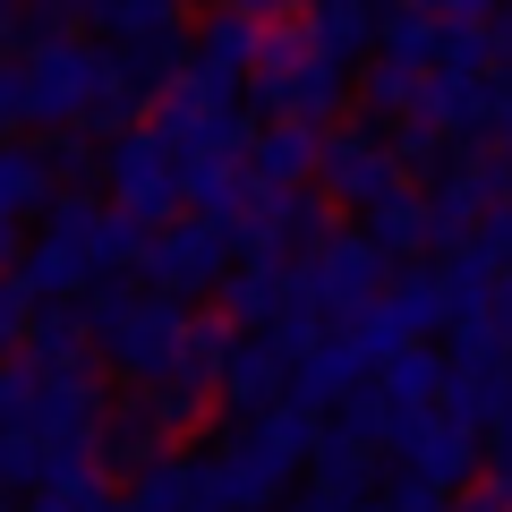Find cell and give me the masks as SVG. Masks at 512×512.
<instances>
[{"instance_id": "obj_31", "label": "cell", "mask_w": 512, "mask_h": 512, "mask_svg": "<svg viewBox=\"0 0 512 512\" xmlns=\"http://www.w3.org/2000/svg\"><path fill=\"white\" fill-rule=\"evenodd\" d=\"M222 350H231V325H222V316H188V342H180V367H171V384H188V393H214Z\"/></svg>"}, {"instance_id": "obj_1", "label": "cell", "mask_w": 512, "mask_h": 512, "mask_svg": "<svg viewBox=\"0 0 512 512\" xmlns=\"http://www.w3.org/2000/svg\"><path fill=\"white\" fill-rule=\"evenodd\" d=\"M248 111L256 120H308V128H333L350 103V69L325 52V43L308 35V18H282L265 26V43H256V69H248Z\"/></svg>"}, {"instance_id": "obj_22", "label": "cell", "mask_w": 512, "mask_h": 512, "mask_svg": "<svg viewBox=\"0 0 512 512\" xmlns=\"http://www.w3.org/2000/svg\"><path fill=\"white\" fill-rule=\"evenodd\" d=\"M359 231L376 239L393 265H402V256H436V222H427V197H419V188H393L384 205H367Z\"/></svg>"}, {"instance_id": "obj_5", "label": "cell", "mask_w": 512, "mask_h": 512, "mask_svg": "<svg viewBox=\"0 0 512 512\" xmlns=\"http://www.w3.org/2000/svg\"><path fill=\"white\" fill-rule=\"evenodd\" d=\"M137 274H146V291H154V299H180V308H188V299L222 291V274H231V239H222L214 222L180 214V222H163V231H146Z\"/></svg>"}, {"instance_id": "obj_6", "label": "cell", "mask_w": 512, "mask_h": 512, "mask_svg": "<svg viewBox=\"0 0 512 512\" xmlns=\"http://www.w3.org/2000/svg\"><path fill=\"white\" fill-rule=\"evenodd\" d=\"M316 188H325V205H342V214H367V205H384L410 180H402V163H393V146H384V128L333 120L325 154H316Z\"/></svg>"}, {"instance_id": "obj_4", "label": "cell", "mask_w": 512, "mask_h": 512, "mask_svg": "<svg viewBox=\"0 0 512 512\" xmlns=\"http://www.w3.org/2000/svg\"><path fill=\"white\" fill-rule=\"evenodd\" d=\"M43 239L69 248L77 265H86V282H120L128 265L146 256V222L120 214V205L94 197V188H60V197L43 205Z\"/></svg>"}, {"instance_id": "obj_2", "label": "cell", "mask_w": 512, "mask_h": 512, "mask_svg": "<svg viewBox=\"0 0 512 512\" xmlns=\"http://www.w3.org/2000/svg\"><path fill=\"white\" fill-rule=\"evenodd\" d=\"M103 86H111V43H94V35L43 43V52L18 60V128L69 137V128H86V111H94Z\"/></svg>"}, {"instance_id": "obj_3", "label": "cell", "mask_w": 512, "mask_h": 512, "mask_svg": "<svg viewBox=\"0 0 512 512\" xmlns=\"http://www.w3.org/2000/svg\"><path fill=\"white\" fill-rule=\"evenodd\" d=\"M393 274H402V265H393L367 231H325L308 256H291V291L316 299L333 325H342V316H359V308H376V299L393 291Z\"/></svg>"}, {"instance_id": "obj_38", "label": "cell", "mask_w": 512, "mask_h": 512, "mask_svg": "<svg viewBox=\"0 0 512 512\" xmlns=\"http://www.w3.org/2000/svg\"><path fill=\"white\" fill-rule=\"evenodd\" d=\"M18 137V60H0V146Z\"/></svg>"}, {"instance_id": "obj_7", "label": "cell", "mask_w": 512, "mask_h": 512, "mask_svg": "<svg viewBox=\"0 0 512 512\" xmlns=\"http://www.w3.org/2000/svg\"><path fill=\"white\" fill-rule=\"evenodd\" d=\"M103 188H111V205H120V214H137L146 231H163V222L188 214V205H180V171H171V154L154 146L146 120L120 128V137L103 146Z\"/></svg>"}, {"instance_id": "obj_11", "label": "cell", "mask_w": 512, "mask_h": 512, "mask_svg": "<svg viewBox=\"0 0 512 512\" xmlns=\"http://www.w3.org/2000/svg\"><path fill=\"white\" fill-rule=\"evenodd\" d=\"M163 453H171V427H163V410H154V393H111L103 427H94V470L103 478H137Z\"/></svg>"}, {"instance_id": "obj_32", "label": "cell", "mask_w": 512, "mask_h": 512, "mask_svg": "<svg viewBox=\"0 0 512 512\" xmlns=\"http://www.w3.org/2000/svg\"><path fill=\"white\" fill-rule=\"evenodd\" d=\"M77 35V0H18V43L43 52V43H69Z\"/></svg>"}, {"instance_id": "obj_19", "label": "cell", "mask_w": 512, "mask_h": 512, "mask_svg": "<svg viewBox=\"0 0 512 512\" xmlns=\"http://www.w3.org/2000/svg\"><path fill=\"white\" fill-rule=\"evenodd\" d=\"M18 359L35 367V376H94V342H86V325H77V308H35Z\"/></svg>"}, {"instance_id": "obj_40", "label": "cell", "mask_w": 512, "mask_h": 512, "mask_svg": "<svg viewBox=\"0 0 512 512\" xmlns=\"http://www.w3.org/2000/svg\"><path fill=\"white\" fill-rule=\"evenodd\" d=\"M384 9H419V18H436V0H384Z\"/></svg>"}, {"instance_id": "obj_18", "label": "cell", "mask_w": 512, "mask_h": 512, "mask_svg": "<svg viewBox=\"0 0 512 512\" xmlns=\"http://www.w3.org/2000/svg\"><path fill=\"white\" fill-rule=\"evenodd\" d=\"M171 26H188L180 18V0H77V35H94V43H146V35H171Z\"/></svg>"}, {"instance_id": "obj_25", "label": "cell", "mask_w": 512, "mask_h": 512, "mask_svg": "<svg viewBox=\"0 0 512 512\" xmlns=\"http://www.w3.org/2000/svg\"><path fill=\"white\" fill-rule=\"evenodd\" d=\"M120 512H197V461L171 444L163 461H146L137 478H120Z\"/></svg>"}, {"instance_id": "obj_42", "label": "cell", "mask_w": 512, "mask_h": 512, "mask_svg": "<svg viewBox=\"0 0 512 512\" xmlns=\"http://www.w3.org/2000/svg\"><path fill=\"white\" fill-rule=\"evenodd\" d=\"M0 512H26V504H0Z\"/></svg>"}, {"instance_id": "obj_41", "label": "cell", "mask_w": 512, "mask_h": 512, "mask_svg": "<svg viewBox=\"0 0 512 512\" xmlns=\"http://www.w3.org/2000/svg\"><path fill=\"white\" fill-rule=\"evenodd\" d=\"M282 512H325V504H316V495H299V504H282Z\"/></svg>"}, {"instance_id": "obj_9", "label": "cell", "mask_w": 512, "mask_h": 512, "mask_svg": "<svg viewBox=\"0 0 512 512\" xmlns=\"http://www.w3.org/2000/svg\"><path fill=\"white\" fill-rule=\"evenodd\" d=\"M393 461H402V478H419L436 495L478 487V436L453 427V419H436V410H402L393 419Z\"/></svg>"}, {"instance_id": "obj_29", "label": "cell", "mask_w": 512, "mask_h": 512, "mask_svg": "<svg viewBox=\"0 0 512 512\" xmlns=\"http://www.w3.org/2000/svg\"><path fill=\"white\" fill-rule=\"evenodd\" d=\"M248 436L299 478V470L316 461V444H325V419H316V410H299V402H274V410H256V419H248Z\"/></svg>"}, {"instance_id": "obj_16", "label": "cell", "mask_w": 512, "mask_h": 512, "mask_svg": "<svg viewBox=\"0 0 512 512\" xmlns=\"http://www.w3.org/2000/svg\"><path fill=\"white\" fill-rule=\"evenodd\" d=\"M197 35V77L214 94H231L239 103V86H248V69H256V43H265V26H248V18H231V9H214L205 26H188Z\"/></svg>"}, {"instance_id": "obj_34", "label": "cell", "mask_w": 512, "mask_h": 512, "mask_svg": "<svg viewBox=\"0 0 512 512\" xmlns=\"http://www.w3.org/2000/svg\"><path fill=\"white\" fill-rule=\"evenodd\" d=\"M43 163H52V180H103V146H94V137H52V146H43Z\"/></svg>"}, {"instance_id": "obj_27", "label": "cell", "mask_w": 512, "mask_h": 512, "mask_svg": "<svg viewBox=\"0 0 512 512\" xmlns=\"http://www.w3.org/2000/svg\"><path fill=\"white\" fill-rule=\"evenodd\" d=\"M9 282H18L35 308H69V299L86 291V265H77L69 248H52V239H26V256L9 265Z\"/></svg>"}, {"instance_id": "obj_30", "label": "cell", "mask_w": 512, "mask_h": 512, "mask_svg": "<svg viewBox=\"0 0 512 512\" xmlns=\"http://www.w3.org/2000/svg\"><path fill=\"white\" fill-rule=\"evenodd\" d=\"M26 512H111V478L94 461H69V470H52L26 495Z\"/></svg>"}, {"instance_id": "obj_21", "label": "cell", "mask_w": 512, "mask_h": 512, "mask_svg": "<svg viewBox=\"0 0 512 512\" xmlns=\"http://www.w3.org/2000/svg\"><path fill=\"white\" fill-rule=\"evenodd\" d=\"M111 60H120V77H128V86H137V94H146V103H154V94H171V86H180L188 69H197V35H188V26H171V35L120 43V52H111Z\"/></svg>"}, {"instance_id": "obj_26", "label": "cell", "mask_w": 512, "mask_h": 512, "mask_svg": "<svg viewBox=\"0 0 512 512\" xmlns=\"http://www.w3.org/2000/svg\"><path fill=\"white\" fill-rule=\"evenodd\" d=\"M52 197H60V180H52V163H43V146L9 137V146H0V222H26V214H43Z\"/></svg>"}, {"instance_id": "obj_12", "label": "cell", "mask_w": 512, "mask_h": 512, "mask_svg": "<svg viewBox=\"0 0 512 512\" xmlns=\"http://www.w3.org/2000/svg\"><path fill=\"white\" fill-rule=\"evenodd\" d=\"M282 350L265 342V333H231V350H222V376H214V402L231 410V419H256V410L282 402Z\"/></svg>"}, {"instance_id": "obj_28", "label": "cell", "mask_w": 512, "mask_h": 512, "mask_svg": "<svg viewBox=\"0 0 512 512\" xmlns=\"http://www.w3.org/2000/svg\"><path fill=\"white\" fill-rule=\"evenodd\" d=\"M299 18H308V35L325 43L333 60H359V52H376L384 0H316V9H299Z\"/></svg>"}, {"instance_id": "obj_37", "label": "cell", "mask_w": 512, "mask_h": 512, "mask_svg": "<svg viewBox=\"0 0 512 512\" xmlns=\"http://www.w3.org/2000/svg\"><path fill=\"white\" fill-rule=\"evenodd\" d=\"M231 18H248V26H282V18H299L308 0H222Z\"/></svg>"}, {"instance_id": "obj_43", "label": "cell", "mask_w": 512, "mask_h": 512, "mask_svg": "<svg viewBox=\"0 0 512 512\" xmlns=\"http://www.w3.org/2000/svg\"><path fill=\"white\" fill-rule=\"evenodd\" d=\"M111 512H120V495H111Z\"/></svg>"}, {"instance_id": "obj_24", "label": "cell", "mask_w": 512, "mask_h": 512, "mask_svg": "<svg viewBox=\"0 0 512 512\" xmlns=\"http://www.w3.org/2000/svg\"><path fill=\"white\" fill-rule=\"evenodd\" d=\"M393 419H402V410L384 402V393H376V376H367L342 410H325V444H350V453L384 461V453H393Z\"/></svg>"}, {"instance_id": "obj_39", "label": "cell", "mask_w": 512, "mask_h": 512, "mask_svg": "<svg viewBox=\"0 0 512 512\" xmlns=\"http://www.w3.org/2000/svg\"><path fill=\"white\" fill-rule=\"evenodd\" d=\"M18 256H26V231H18V222H0V274H9Z\"/></svg>"}, {"instance_id": "obj_35", "label": "cell", "mask_w": 512, "mask_h": 512, "mask_svg": "<svg viewBox=\"0 0 512 512\" xmlns=\"http://www.w3.org/2000/svg\"><path fill=\"white\" fill-rule=\"evenodd\" d=\"M154 410H163V427H171V436H197V427L214 419V393H188V384H163V393H154Z\"/></svg>"}, {"instance_id": "obj_33", "label": "cell", "mask_w": 512, "mask_h": 512, "mask_svg": "<svg viewBox=\"0 0 512 512\" xmlns=\"http://www.w3.org/2000/svg\"><path fill=\"white\" fill-rule=\"evenodd\" d=\"M342 342L359 350L367 367H384V359H393V350H402V325H393V316H384V299H376V308H359V316H342Z\"/></svg>"}, {"instance_id": "obj_23", "label": "cell", "mask_w": 512, "mask_h": 512, "mask_svg": "<svg viewBox=\"0 0 512 512\" xmlns=\"http://www.w3.org/2000/svg\"><path fill=\"white\" fill-rule=\"evenodd\" d=\"M384 316L402 325V342H436V333L453 325V299H444L436 265H402V274H393V291H384Z\"/></svg>"}, {"instance_id": "obj_8", "label": "cell", "mask_w": 512, "mask_h": 512, "mask_svg": "<svg viewBox=\"0 0 512 512\" xmlns=\"http://www.w3.org/2000/svg\"><path fill=\"white\" fill-rule=\"evenodd\" d=\"M282 487H291V470L248 436V419L197 461V512H256V504H274Z\"/></svg>"}, {"instance_id": "obj_14", "label": "cell", "mask_w": 512, "mask_h": 512, "mask_svg": "<svg viewBox=\"0 0 512 512\" xmlns=\"http://www.w3.org/2000/svg\"><path fill=\"white\" fill-rule=\"evenodd\" d=\"M359 384H367V359L342 342V325H333L325 342H316L308 359H299L291 376H282V402H299V410H316V419H325V410H342L350 393H359Z\"/></svg>"}, {"instance_id": "obj_17", "label": "cell", "mask_w": 512, "mask_h": 512, "mask_svg": "<svg viewBox=\"0 0 512 512\" xmlns=\"http://www.w3.org/2000/svg\"><path fill=\"white\" fill-rule=\"evenodd\" d=\"M419 86H427V69L384 60V52H367L359 77H350V94H359V120H367V128H402L410 111H419Z\"/></svg>"}, {"instance_id": "obj_10", "label": "cell", "mask_w": 512, "mask_h": 512, "mask_svg": "<svg viewBox=\"0 0 512 512\" xmlns=\"http://www.w3.org/2000/svg\"><path fill=\"white\" fill-rule=\"evenodd\" d=\"M504 111H512V69L427 77V86H419V120H436L453 146H487V137H504Z\"/></svg>"}, {"instance_id": "obj_15", "label": "cell", "mask_w": 512, "mask_h": 512, "mask_svg": "<svg viewBox=\"0 0 512 512\" xmlns=\"http://www.w3.org/2000/svg\"><path fill=\"white\" fill-rule=\"evenodd\" d=\"M282 291H291V265H274V256H239V265H231V274H222V325H231V333H265V325H274V316H282Z\"/></svg>"}, {"instance_id": "obj_44", "label": "cell", "mask_w": 512, "mask_h": 512, "mask_svg": "<svg viewBox=\"0 0 512 512\" xmlns=\"http://www.w3.org/2000/svg\"><path fill=\"white\" fill-rule=\"evenodd\" d=\"M504 350H512V342H504Z\"/></svg>"}, {"instance_id": "obj_36", "label": "cell", "mask_w": 512, "mask_h": 512, "mask_svg": "<svg viewBox=\"0 0 512 512\" xmlns=\"http://www.w3.org/2000/svg\"><path fill=\"white\" fill-rule=\"evenodd\" d=\"M470 248H478V256H487L495 274H512V205H495V214H487V222H478V239H470Z\"/></svg>"}, {"instance_id": "obj_13", "label": "cell", "mask_w": 512, "mask_h": 512, "mask_svg": "<svg viewBox=\"0 0 512 512\" xmlns=\"http://www.w3.org/2000/svg\"><path fill=\"white\" fill-rule=\"evenodd\" d=\"M316 154H325V128H308V120H256V137H248V180L256 188H316Z\"/></svg>"}, {"instance_id": "obj_20", "label": "cell", "mask_w": 512, "mask_h": 512, "mask_svg": "<svg viewBox=\"0 0 512 512\" xmlns=\"http://www.w3.org/2000/svg\"><path fill=\"white\" fill-rule=\"evenodd\" d=\"M444 384H453V359H444L436 342H402L393 359H384L376 393H384L393 410H436V402H444Z\"/></svg>"}]
</instances>
